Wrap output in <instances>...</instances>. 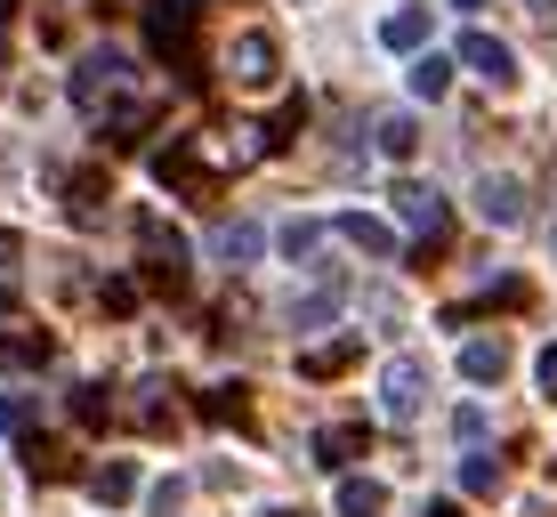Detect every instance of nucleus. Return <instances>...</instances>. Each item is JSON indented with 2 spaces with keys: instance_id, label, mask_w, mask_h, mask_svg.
Instances as JSON below:
<instances>
[{
  "instance_id": "obj_1",
  "label": "nucleus",
  "mask_w": 557,
  "mask_h": 517,
  "mask_svg": "<svg viewBox=\"0 0 557 517\" xmlns=\"http://www.w3.org/2000/svg\"><path fill=\"white\" fill-rule=\"evenodd\" d=\"M129 98V57L122 49H89L82 65H73V106L82 113H106Z\"/></svg>"
},
{
  "instance_id": "obj_2",
  "label": "nucleus",
  "mask_w": 557,
  "mask_h": 517,
  "mask_svg": "<svg viewBox=\"0 0 557 517\" xmlns=\"http://www.w3.org/2000/svg\"><path fill=\"white\" fill-rule=\"evenodd\" d=\"M195 25H202V0H146V41L170 65H195Z\"/></svg>"
},
{
  "instance_id": "obj_3",
  "label": "nucleus",
  "mask_w": 557,
  "mask_h": 517,
  "mask_svg": "<svg viewBox=\"0 0 557 517\" xmlns=\"http://www.w3.org/2000/svg\"><path fill=\"white\" fill-rule=\"evenodd\" d=\"M388 202H396V219H405L412 235L429 243V251H445V235H453V210H445V195H436V186L396 179V186H388Z\"/></svg>"
},
{
  "instance_id": "obj_4",
  "label": "nucleus",
  "mask_w": 557,
  "mask_h": 517,
  "mask_svg": "<svg viewBox=\"0 0 557 517\" xmlns=\"http://www.w3.org/2000/svg\"><path fill=\"white\" fill-rule=\"evenodd\" d=\"M226 73H235L243 89H275V82H283V49H275V33H267V25H243L235 41H226Z\"/></svg>"
},
{
  "instance_id": "obj_5",
  "label": "nucleus",
  "mask_w": 557,
  "mask_h": 517,
  "mask_svg": "<svg viewBox=\"0 0 557 517\" xmlns=\"http://www.w3.org/2000/svg\"><path fill=\"white\" fill-rule=\"evenodd\" d=\"M138 243H146V275L178 292V283H186V235H178V226H162L153 210H138Z\"/></svg>"
},
{
  "instance_id": "obj_6",
  "label": "nucleus",
  "mask_w": 557,
  "mask_h": 517,
  "mask_svg": "<svg viewBox=\"0 0 557 517\" xmlns=\"http://www.w3.org/2000/svg\"><path fill=\"white\" fill-rule=\"evenodd\" d=\"M420 405H429V364H420V356H396L388 372H380V413H388V420H412Z\"/></svg>"
},
{
  "instance_id": "obj_7",
  "label": "nucleus",
  "mask_w": 557,
  "mask_h": 517,
  "mask_svg": "<svg viewBox=\"0 0 557 517\" xmlns=\"http://www.w3.org/2000/svg\"><path fill=\"white\" fill-rule=\"evenodd\" d=\"M460 65L485 89H517V57H509V41H493V33H460Z\"/></svg>"
},
{
  "instance_id": "obj_8",
  "label": "nucleus",
  "mask_w": 557,
  "mask_h": 517,
  "mask_svg": "<svg viewBox=\"0 0 557 517\" xmlns=\"http://www.w3.org/2000/svg\"><path fill=\"white\" fill-rule=\"evenodd\" d=\"M476 219L485 226H525V186L517 179H476Z\"/></svg>"
},
{
  "instance_id": "obj_9",
  "label": "nucleus",
  "mask_w": 557,
  "mask_h": 517,
  "mask_svg": "<svg viewBox=\"0 0 557 517\" xmlns=\"http://www.w3.org/2000/svg\"><path fill=\"white\" fill-rule=\"evenodd\" d=\"M356 453H372V429H363V420H332V429H315V461L323 469H348Z\"/></svg>"
},
{
  "instance_id": "obj_10",
  "label": "nucleus",
  "mask_w": 557,
  "mask_h": 517,
  "mask_svg": "<svg viewBox=\"0 0 557 517\" xmlns=\"http://www.w3.org/2000/svg\"><path fill=\"white\" fill-rule=\"evenodd\" d=\"M0 356H9V364H49V332L25 323L16 308H0Z\"/></svg>"
},
{
  "instance_id": "obj_11",
  "label": "nucleus",
  "mask_w": 557,
  "mask_h": 517,
  "mask_svg": "<svg viewBox=\"0 0 557 517\" xmlns=\"http://www.w3.org/2000/svg\"><path fill=\"white\" fill-rule=\"evenodd\" d=\"M106 195H113V186H106V170H98V162L65 179V210H73L82 226H98V219H106Z\"/></svg>"
},
{
  "instance_id": "obj_12",
  "label": "nucleus",
  "mask_w": 557,
  "mask_h": 517,
  "mask_svg": "<svg viewBox=\"0 0 557 517\" xmlns=\"http://www.w3.org/2000/svg\"><path fill=\"white\" fill-rule=\"evenodd\" d=\"M332 235L348 243V251H363V259H396V235L380 219H363V210H348V219H332Z\"/></svg>"
},
{
  "instance_id": "obj_13",
  "label": "nucleus",
  "mask_w": 557,
  "mask_h": 517,
  "mask_svg": "<svg viewBox=\"0 0 557 517\" xmlns=\"http://www.w3.org/2000/svg\"><path fill=\"white\" fill-rule=\"evenodd\" d=\"M323 243H332V219H283V259L292 267H323Z\"/></svg>"
},
{
  "instance_id": "obj_14",
  "label": "nucleus",
  "mask_w": 557,
  "mask_h": 517,
  "mask_svg": "<svg viewBox=\"0 0 557 517\" xmlns=\"http://www.w3.org/2000/svg\"><path fill=\"white\" fill-rule=\"evenodd\" d=\"M356 356H363V332H339V340H323V348H299V372L307 380H332V372H348Z\"/></svg>"
},
{
  "instance_id": "obj_15",
  "label": "nucleus",
  "mask_w": 557,
  "mask_h": 517,
  "mask_svg": "<svg viewBox=\"0 0 557 517\" xmlns=\"http://www.w3.org/2000/svg\"><path fill=\"white\" fill-rule=\"evenodd\" d=\"M372 146H380L388 162H412V155H420V122H412V113H380V122H372Z\"/></svg>"
},
{
  "instance_id": "obj_16",
  "label": "nucleus",
  "mask_w": 557,
  "mask_h": 517,
  "mask_svg": "<svg viewBox=\"0 0 557 517\" xmlns=\"http://www.w3.org/2000/svg\"><path fill=\"white\" fill-rule=\"evenodd\" d=\"M129 420H138V429H170V420H178V396H170L162 380H138V396H129Z\"/></svg>"
},
{
  "instance_id": "obj_17",
  "label": "nucleus",
  "mask_w": 557,
  "mask_h": 517,
  "mask_svg": "<svg viewBox=\"0 0 557 517\" xmlns=\"http://www.w3.org/2000/svg\"><path fill=\"white\" fill-rule=\"evenodd\" d=\"M380 509H388L380 477H339V517H380Z\"/></svg>"
},
{
  "instance_id": "obj_18",
  "label": "nucleus",
  "mask_w": 557,
  "mask_h": 517,
  "mask_svg": "<svg viewBox=\"0 0 557 517\" xmlns=\"http://www.w3.org/2000/svg\"><path fill=\"white\" fill-rule=\"evenodd\" d=\"M445 89H453V57L420 49V57H412V98H429V106H436V98H445Z\"/></svg>"
},
{
  "instance_id": "obj_19",
  "label": "nucleus",
  "mask_w": 557,
  "mask_h": 517,
  "mask_svg": "<svg viewBox=\"0 0 557 517\" xmlns=\"http://www.w3.org/2000/svg\"><path fill=\"white\" fill-rule=\"evenodd\" d=\"M460 372H469V380H502L509 348H502V340H469V348H460Z\"/></svg>"
},
{
  "instance_id": "obj_20",
  "label": "nucleus",
  "mask_w": 557,
  "mask_h": 517,
  "mask_svg": "<svg viewBox=\"0 0 557 517\" xmlns=\"http://www.w3.org/2000/svg\"><path fill=\"white\" fill-rule=\"evenodd\" d=\"M219 259H226V267H251V259H259V226H251V219H226V226H219Z\"/></svg>"
},
{
  "instance_id": "obj_21",
  "label": "nucleus",
  "mask_w": 557,
  "mask_h": 517,
  "mask_svg": "<svg viewBox=\"0 0 557 517\" xmlns=\"http://www.w3.org/2000/svg\"><path fill=\"white\" fill-rule=\"evenodd\" d=\"M332 308H339V283H315V292H299V299H292V332H315Z\"/></svg>"
},
{
  "instance_id": "obj_22",
  "label": "nucleus",
  "mask_w": 557,
  "mask_h": 517,
  "mask_svg": "<svg viewBox=\"0 0 557 517\" xmlns=\"http://www.w3.org/2000/svg\"><path fill=\"white\" fill-rule=\"evenodd\" d=\"M89 493H98L106 509H113V502H129V493H138V469H129V461H106V469H89Z\"/></svg>"
},
{
  "instance_id": "obj_23",
  "label": "nucleus",
  "mask_w": 557,
  "mask_h": 517,
  "mask_svg": "<svg viewBox=\"0 0 557 517\" xmlns=\"http://www.w3.org/2000/svg\"><path fill=\"white\" fill-rule=\"evenodd\" d=\"M380 41H388V49H420V41H429V9H396L388 25H380Z\"/></svg>"
},
{
  "instance_id": "obj_24",
  "label": "nucleus",
  "mask_w": 557,
  "mask_h": 517,
  "mask_svg": "<svg viewBox=\"0 0 557 517\" xmlns=\"http://www.w3.org/2000/svg\"><path fill=\"white\" fill-rule=\"evenodd\" d=\"M460 485H469V493H502V453H476V445H469V461H460Z\"/></svg>"
},
{
  "instance_id": "obj_25",
  "label": "nucleus",
  "mask_w": 557,
  "mask_h": 517,
  "mask_svg": "<svg viewBox=\"0 0 557 517\" xmlns=\"http://www.w3.org/2000/svg\"><path fill=\"white\" fill-rule=\"evenodd\" d=\"M202 413H210V420H243V413H251V396H243V380H235V389H210V396H202Z\"/></svg>"
},
{
  "instance_id": "obj_26",
  "label": "nucleus",
  "mask_w": 557,
  "mask_h": 517,
  "mask_svg": "<svg viewBox=\"0 0 557 517\" xmlns=\"http://www.w3.org/2000/svg\"><path fill=\"white\" fill-rule=\"evenodd\" d=\"M485 429H493L485 405H460V413H453V436H460V445H485Z\"/></svg>"
},
{
  "instance_id": "obj_27",
  "label": "nucleus",
  "mask_w": 557,
  "mask_h": 517,
  "mask_svg": "<svg viewBox=\"0 0 557 517\" xmlns=\"http://www.w3.org/2000/svg\"><path fill=\"white\" fill-rule=\"evenodd\" d=\"M16 259H25V235L0 226V292H16Z\"/></svg>"
},
{
  "instance_id": "obj_28",
  "label": "nucleus",
  "mask_w": 557,
  "mask_h": 517,
  "mask_svg": "<svg viewBox=\"0 0 557 517\" xmlns=\"http://www.w3.org/2000/svg\"><path fill=\"white\" fill-rule=\"evenodd\" d=\"M25 461L41 469V477H65V445H49V436H33V445H25Z\"/></svg>"
},
{
  "instance_id": "obj_29",
  "label": "nucleus",
  "mask_w": 557,
  "mask_h": 517,
  "mask_svg": "<svg viewBox=\"0 0 557 517\" xmlns=\"http://www.w3.org/2000/svg\"><path fill=\"white\" fill-rule=\"evenodd\" d=\"M98 299H106V308H113V316H129V308H138V283H129V275H113V283H106V292H98Z\"/></svg>"
},
{
  "instance_id": "obj_30",
  "label": "nucleus",
  "mask_w": 557,
  "mask_h": 517,
  "mask_svg": "<svg viewBox=\"0 0 557 517\" xmlns=\"http://www.w3.org/2000/svg\"><path fill=\"white\" fill-rule=\"evenodd\" d=\"M73 420H106V389H73Z\"/></svg>"
},
{
  "instance_id": "obj_31",
  "label": "nucleus",
  "mask_w": 557,
  "mask_h": 517,
  "mask_svg": "<svg viewBox=\"0 0 557 517\" xmlns=\"http://www.w3.org/2000/svg\"><path fill=\"white\" fill-rule=\"evenodd\" d=\"M542 396H549V405H557V340H549V348H542Z\"/></svg>"
},
{
  "instance_id": "obj_32",
  "label": "nucleus",
  "mask_w": 557,
  "mask_h": 517,
  "mask_svg": "<svg viewBox=\"0 0 557 517\" xmlns=\"http://www.w3.org/2000/svg\"><path fill=\"white\" fill-rule=\"evenodd\" d=\"M33 420V405H16V396H0V429H25Z\"/></svg>"
},
{
  "instance_id": "obj_33",
  "label": "nucleus",
  "mask_w": 557,
  "mask_h": 517,
  "mask_svg": "<svg viewBox=\"0 0 557 517\" xmlns=\"http://www.w3.org/2000/svg\"><path fill=\"white\" fill-rule=\"evenodd\" d=\"M420 517H460V509H453V502H429V509H420Z\"/></svg>"
},
{
  "instance_id": "obj_34",
  "label": "nucleus",
  "mask_w": 557,
  "mask_h": 517,
  "mask_svg": "<svg viewBox=\"0 0 557 517\" xmlns=\"http://www.w3.org/2000/svg\"><path fill=\"white\" fill-rule=\"evenodd\" d=\"M525 9H533V16H557V0H525Z\"/></svg>"
},
{
  "instance_id": "obj_35",
  "label": "nucleus",
  "mask_w": 557,
  "mask_h": 517,
  "mask_svg": "<svg viewBox=\"0 0 557 517\" xmlns=\"http://www.w3.org/2000/svg\"><path fill=\"white\" fill-rule=\"evenodd\" d=\"M9 16H16V0H0V25H9Z\"/></svg>"
},
{
  "instance_id": "obj_36",
  "label": "nucleus",
  "mask_w": 557,
  "mask_h": 517,
  "mask_svg": "<svg viewBox=\"0 0 557 517\" xmlns=\"http://www.w3.org/2000/svg\"><path fill=\"white\" fill-rule=\"evenodd\" d=\"M453 9H485V0H453Z\"/></svg>"
},
{
  "instance_id": "obj_37",
  "label": "nucleus",
  "mask_w": 557,
  "mask_h": 517,
  "mask_svg": "<svg viewBox=\"0 0 557 517\" xmlns=\"http://www.w3.org/2000/svg\"><path fill=\"white\" fill-rule=\"evenodd\" d=\"M549 477H557V453H549Z\"/></svg>"
},
{
  "instance_id": "obj_38",
  "label": "nucleus",
  "mask_w": 557,
  "mask_h": 517,
  "mask_svg": "<svg viewBox=\"0 0 557 517\" xmlns=\"http://www.w3.org/2000/svg\"><path fill=\"white\" fill-rule=\"evenodd\" d=\"M283 517H299V509H283Z\"/></svg>"
}]
</instances>
